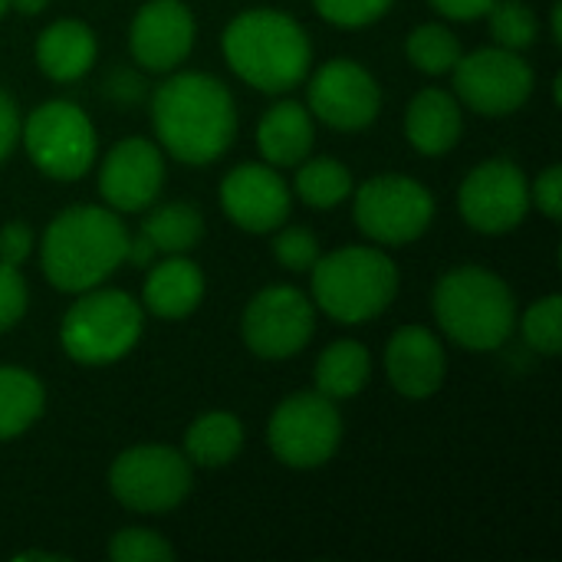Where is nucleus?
<instances>
[{"mask_svg": "<svg viewBox=\"0 0 562 562\" xmlns=\"http://www.w3.org/2000/svg\"><path fill=\"white\" fill-rule=\"evenodd\" d=\"M198 40V20L184 0H145L128 23L132 63L145 72H175L188 63Z\"/></svg>", "mask_w": 562, "mask_h": 562, "instance_id": "17", "label": "nucleus"}, {"mask_svg": "<svg viewBox=\"0 0 562 562\" xmlns=\"http://www.w3.org/2000/svg\"><path fill=\"white\" fill-rule=\"evenodd\" d=\"M487 23H491L494 43L507 46V49H517V53L530 49L537 43V33H540L537 10L527 0H497L487 10Z\"/></svg>", "mask_w": 562, "mask_h": 562, "instance_id": "30", "label": "nucleus"}, {"mask_svg": "<svg viewBox=\"0 0 562 562\" xmlns=\"http://www.w3.org/2000/svg\"><path fill=\"white\" fill-rule=\"evenodd\" d=\"M165 188V151L145 135H128L115 142L99 165L102 204L115 214L148 211Z\"/></svg>", "mask_w": 562, "mask_h": 562, "instance_id": "16", "label": "nucleus"}, {"mask_svg": "<svg viewBox=\"0 0 562 562\" xmlns=\"http://www.w3.org/2000/svg\"><path fill=\"white\" fill-rule=\"evenodd\" d=\"M10 3V10H16L20 16H40L46 7H49V0H7Z\"/></svg>", "mask_w": 562, "mask_h": 562, "instance_id": "41", "label": "nucleus"}, {"mask_svg": "<svg viewBox=\"0 0 562 562\" xmlns=\"http://www.w3.org/2000/svg\"><path fill=\"white\" fill-rule=\"evenodd\" d=\"M46 412V385L23 366H0V445L23 438Z\"/></svg>", "mask_w": 562, "mask_h": 562, "instance_id": "25", "label": "nucleus"}, {"mask_svg": "<svg viewBox=\"0 0 562 562\" xmlns=\"http://www.w3.org/2000/svg\"><path fill=\"white\" fill-rule=\"evenodd\" d=\"M7 10H10V3H7V0H0V20L7 16Z\"/></svg>", "mask_w": 562, "mask_h": 562, "instance_id": "44", "label": "nucleus"}, {"mask_svg": "<svg viewBox=\"0 0 562 562\" xmlns=\"http://www.w3.org/2000/svg\"><path fill=\"white\" fill-rule=\"evenodd\" d=\"M352 217L379 247H405L435 224V194L412 175H375L352 188Z\"/></svg>", "mask_w": 562, "mask_h": 562, "instance_id": "9", "label": "nucleus"}, {"mask_svg": "<svg viewBox=\"0 0 562 562\" xmlns=\"http://www.w3.org/2000/svg\"><path fill=\"white\" fill-rule=\"evenodd\" d=\"M30 310V286L20 273V267L0 263V336L20 326V319Z\"/></svg>", "mask_w": 562, "mask_h": 562, "instance_id": "34", "label": "nucleus"}, {"mask_svg": "<svg viewBox=\"0 0 562 562\" xmlns=\"http://www.w3.org/2000/svg\"><path fill=\"white\" fill-rule=\"evenodd\" d=\"M105 89L115 102L122 105H132V102H142L145 99V82L132 72V69H115L109 79H105Z\"/></svg>", "mask_w": 562, "mask_h": 562, "instance_id": "39", "label": "nucleus"}, {"mask_svg": "<svg viewBox=\"0 0 562 562\" xmlns=\"http://www.w3.org/2000/svg\"><path fill=\"white\" fill-rule=\"evenodd\" d=\"M392 3L395 0H313V10L339 30H362L379 23Z\"/></svg>", "mask_w": 562, "mask_h": 562, "instance_id": "33", "label": "nucleus"}, {"mask_svg": "<svg viewBox=\"0 0 562 562\" xmlns=\"http://www.w3.org/2000/svg\"><path fill=\"white\" fill-rule=\"evenodd\" d=\"M316 145V119L306 102L280 99L257 122V148L273 168H296Z\"/></svg>", "mask_w": 562, "mask_h": 562, "instance_id": "22", "label": "nucleus"}, {"mask_svg": "<svg viewBox=\"0 0 562 562\" xmlns=\"http://www.w3.org/2000/svg\"><path fill=\"white\" fill-rule=\"evenodd\" d=\"M207 293V280L198 260L188 254H165L148 267L142 283V310L158 319H188L201 310Z\"/></svg>", "mask_w": 562, "mask_h": 562, "instance_id": "19", "label": "nucleus"}, {"mask_svg": "<svg viewBox=\"0 0 562 562\" xmlns=\"http://www.w3.org/2000/svg\"><path fill=\"white\" fill-rule=\"evenodd\" d=\"M356 181L346 161L323 155V158H303L296 165L293 178V198H300L313 211H333L349 201Z\"/></svg>", "mask_w": 562, "mask_h": 562, "instance_id": "27", "label": "nucleus"}, {"mask_svg": "<svg viewBox=\"0 0 562 562\" xmlns=\"http://www.w3.org/2000/svg\"><path fill=\"white\" fill-rule=\"evenodd\" d=\"M20 145L49 181H79L99 155V132L72 99H46L20 119Z\"/></svg>", "mask_w": 562, "mask_h": 562, "instance_id": "7", "label": "nucleus"}, {"mask_svg": "<svg viewBox=\"0 0 562 562\" xmlns=\"http://www.w3.org/2000/svg\"><path fill=\"white\" fill-rule=\"evenodd\" d=\"M441 16L448 20H458V23H474V20H484L487 10L497 3V0H428Z\"/></svg>", "mask_w": 562, "mask_h": 562, "instance_id": "38", "label": "nucleus"}, {"mask_svg": "<svg viewBox=\"0 0 562 562\" xmlns=\"http://www.w3.org/2000/svg\"><path fill=\"white\" fill-rule=\"evenodd\" d=\"M342 412L316 389L286 395L267 422V448L283 468L293 471H316L329 464L342 445Z\"/></svg>", "mask_w": 562, "mask_h": 562, "instance_id": "10", "label": "nucleus"}, {"mask_svg": "<svg viewBox=\"0 0 562 562\" xmlns=\"http://www.w3.org/2000/svg\"><path fill=\"white\" fill-rule=\"evenodd\" d=\"M128 237L122 214L112 207L69 204L53 214L40 237V270L59 293H86L125 263Z\"/></svg>", "mask_w": 562, "mask_h": 562, "instance_id": "2", "label": "nucleus"}, {"mask_svg": "<svg viewBox=\"0 0 562 562\" xmlns=\"http://www.w3.org/2000/svg\"><path fill=\"white\" fill-rule=\"evenodd\" d=\"M158 254H191L204 240V214L188 201H168L151 204L142 227H138Z\"/></svg>", "mask_w": 562, "mask_h": 562, "instance_id": "26", "label": "nucleus"}, {"mask_svg": "<svg viewBox=\"0 0 562 562\" xmlns=\"http://www.w3.org/2000/svg\"><path fill=\"white\" fill-rule=\"evenodd\" d=\"M36 250V234L26 221H7L0 227V263L23 267Z\"/></svg>", "mask_w": 562, "mask_h": 562, "instance_id": "36", "label": "nucleus"}, {"mask_svg": "<svg viewBox=\"0 0 562 562\" xmlns=\"http://www.w3.org/2000/svg\"><path fill=\"white\" fill-rule=\"evenodd\" d=\"M530 207V178L510 158H487L474 165L458 188V211L464 224L487 237L517 231Z\"/></svg>", "mask_w": 562, "mask_h": 562, "instance_id": "14", "label": "nucleus"}, {"mask_svg": "<svg viewBox=\"0 0 562 562\" xmlns=\"http://www.w3.org/2000/svg\"><path fill=\"white\" fill-rule=\"evenodd\" d=\"M316 336V303L293 283H270L240 313V339L263 362L300 356Z\"/></svg>", "mask_w": 562, "mask_h": 562, "instance_id": "12", "label": "nucleus"}, {"mask_svg": "<svg viewBox=\"0 0 562 562\" xmlns=\"http://www.w3.org/2000/svg\"><path fill=\"white\" fill-rule=\"evenodd\" d=\"M461 53L464 46L448 23H418L405 36V56L425 76H448Z\"/></svg>", "mask_w": 562, "mask_h": 562, "instance_id": "28", "label": "nucleus"}, {"mask_svg": "<svg viewBox=\"0 0 562 562\" xmlns=\"http://www.w3.org/2000/svg\"><path fill=\"white\" fill-rule=\"evenodd\" d=\"M550 40H553L557 46L562 43V3L560 0L550 7Z\"/></svg>", "mask_w": 562, "mask_h": 562, "instance_id": "43", "label": "nucleus"}, {"mask_svg": "<svg viewBox=\"0 0 562 562\" xmlns=\"http://www.w3.org/2000/svg\"><path fill=\"white\" fill-rule=\"evenodd\" d=\"M217 198L227 221L247 234H273L293 214V188L267 161L234 165L221 178Z\"/></svg>", "mask_w": 562, "mask_h": 562, "instance_id": "15", "label": "nucleus"}, {"mask_svg": "<svg viewBox=\"0 0 562 562\" xmlns=\"http://www.w3.org/2000/svg\"><path fill=\"white\" fill-rule=\"evenodd\" d=\"M20 109H16V102L0 89V165L16 151V145H20Z\"/></svg>", "mask_w": 562, "mask_h": 562, "instance_id": "37", "label": "nucleus"}, {"mask_svg": "<svg viewBox=\"0 0 562 562\" xmlns=\"http://www.w3.org/2000/svg\"><path fill=\"white\" fill-rule=\"evenodd\" d=\"M530 204L547 217V221H560L562 217V168L560 165H547L533 181H530Z\"/></svg>", "mask_w": 562, "mask_h": 562, "instance_id": "35", "label": "nucleus"}, {"mask_svg": "<svg viewBox=\"0 0 562 562\" xmlns=\"http://www.w3.org/2000/svg\"><path fill=\"white\" fill-rule=\"evenodd\" d=\"M194 487L191 461L171 445H132L109 464V494L138 517L178 510Z\"/></svg>", "mask_w": 562, "mask_h": 562, "instance_id": "8", "label": "nucleus"}, {"mask_svg": "<svg viewBox=\"0 0 562 562\" xmlns=\"http://www.w3.org/2000/svg\"><path fill=\"white\" fill-rule=\"evenodd\" d=\"M244 445H247V431L234 412H207L188 425L181 454L191 461V468L217 471L234 464Z\"/></svg>", "mask_w": 562, "mask_h": 562, "instance_id": "23", "label": "nucleus"}, {"mask_svg": "<svg viewBox=\"0 0 562 562\" xmlns=\"http://www.w3.org/2000/svg\"><path fill=\"white\" fill-rule=\"evenodd\" d=\"M464 135V105L451 89L428 86L412 95L405 109V138L425 158H441L458 148Z\"/></svg>", "mask_w": 562, "mask_h": 562, "instance_id": "20", "label": "nucleus"}, {"mask_svg": "<svg viewBox=\"0 0 562 562\" xmlns=\"http://www.w3.org/2000/svg\"><path fill=\"white\" fill-rule=\"evenodd\" d=\"M273 257H277V263L283 267V270H290V273H310L313 270V263L319 260V254H323V247H319V237L310 231V227H303V224H280L277 231H273Z\"/></svg>", "mask_w": 562, "mask_h": 562, "instance_id": "32", "label": "nucleus"}, {"mask_svg": "<svg viewBox=\"0 0 562 562\" xmlns=\"http://www.w3.org/2000/svg\"><path fill=\"white\" fill-rule=\"evenodd\" d=\"M145 333L142 303L115 286H92L76 293L59 319V346L66 359L86 369H105L122 362Z\"/></svg>", "mask_w": 562, "mask_h": 562, "instance_id": "6", "label": "nucleus"}, {"mask_svg": "<svg viewBox=\"0 0 562 562\" xmlns=\"http://www.w3.org/2000/svg\"><path fill=\"white\" fill-rule=\"evenodd\" d=\"M151 128L168 158L191 168L214 165L237 142V99L211 72H165V82L151 92Z\"/></svg>", "mask_w": 562, "mask_h": 562, "instance_id": "1", "label": "nucleus"}, {"mask_svg": "<svg viewBox=\"0 0 562 562\" xmlns=\"http://www.w3.org/2000/svg\"><path fill=\"white\" fill-rule=\"evenodd\" d=\"M36 66L46 79L53 82H76L82 79L95 59H99V40L95 30L86 20L76 16H59L49 26L40 30L33 43Z\"/></svg>", "mask_w": 562, "mask_h": 562, "instance_id": "21", "label": "nucleus"}, {"mask_svg": "<svg viewBox=\"0 0 562 562\" xmlns=\"http://www.w3.org/2000/svg\"><path fill=\"white\" fill-rule=\"evenodd\" d=\"M398 283V263L379 244H349L319 254L310 270V300L316 313L342 326H362L389 313Z\"/></svg>", "mask_w": 562, "mask_h": 562, "instance_id": "5", "label": "nucleus"}, {"mask_svg": "<svg viewBox=\"0 0 562 562\" xmlns=\"http://www.w3.org/2000/svg\"><path fill=\"white\" fill-rule=\"evenodd\" d=\"M382 362H385L389 385L402 398H412V402L438 395L448 379V352H445L441 336L418 323L392 333V339L385 342Z\"/></svg>", "mask_w": 562, "mask_h": 562, "instance_id": "18", "label": "nucleus"}, {"mask_svg": "<svg viewBox=\"0 0 562 562\" xmlns=\"http://www.w3.org/2000/svg\"><path fill=\"white\" fill-rule=\"evenodd\" d=\"M438 329L468 352H497L517 333V296L510 283L481 263H461L438 277L431 293Z\"/></svg>", "mask_w": 562, "mask_h": 562, "instance_id": "4", "label": "nucleus"}, {"mask_svg": "<svg viewBox=\"0 0 562 562\" xmlns=\"http://www.w3.org/2000/svg\"><path fill=\"white\" fill-rule=\"evenodd\" d=\"M13 560L16 562H30V560L66 562V557H63V553H46V550H23V553H13Z\"/></svg>", "mask_w": 562, "mask_h": 562, "instance_id": "42", "label": "nucleus"}, {"mask_svg": "<svg viewBox=\"0 0 562 562\" xmlns=\"http://www.w3.org/2000/svg\"><path fill=\"white\" fill-rule=\"evenodd\" d=\"M231 72L263 95H286L313 69V40L306 26L277 7L240 10L221 36Z\"/></svg>", "mask_w": 562, "mask_h": 562, "instance_id": "3", "label": "nucleus"}, {"mask_svg": "<svg viewBox=\"0 0 562 562\" xmlns=\"http://www.w3.org/2000/svg\"><path fill=\"white\" fill-rule=\"evenodd\" d=\"M316 392H323L333 402L356 398L372 382V352L359 339H336L329 342L316 366H313Z\"/></svg>", "mask_w": 562, "mask_h": 562, "instance_id": "24", "label": "nucleus"}, {"mask_svg": "<svg viewBox=\"0 0 562 562\" xmlns=\"http://www.w3.org/2000/svg\"><path fill=\"white\" fill-rule=\"evenodd\" d=\"M451 79L458 102L484 119H504L520 112L537 89V72L527 56L497 43L461 53L451 69Z\"/></svg>", "mask_w": 562, "mask_h": 562, "instance_id": "11", "label": "nucleus"}, {"mask_svg": "<svg viewBox=\"0 0 562 562\" xmlns=\"http://www.w3.org/2000/svg\"><path fill=\"white\" fill-rule=\"evenodd\" d=\"M158 257H161V254H158V247H155V244H151V240H148V237H145L142 231L128 237L125 263H132V267H145V270H148V267H151V263H155Z\"/></svg>", "mask_w": 562, "mask_h": 562, "instance_id": "40", "label": "nucleus"}, {"mask_svg": "<svg viewBox=\"0 0 562 562\" xmlns=\"http://www.w3.org/2000/svg\"><path fill=\"white\" fill-rule=\"evenodd\" d=\"M382 86L369 66L333 56L306 76V109L333 132H362L382 112Z\"/></svg>", "mask_w": 562, "mask_h": 562, "instance_id": "13", "label": "nucleus"}, {"mask_svg": "<svg viewBox=\"0 0 562 562\" xmlns=\"http://www.w3.org/2000/svg\"><path fill=\"white\" fill-rule=\"evenodd\" d=\"M105 557L112 562H171L178 553L151 527H122L109 537Z\"/></svg>", "mask_w": 562, "mask_h": 562, "instance_id": "31", "label": "nucleus"}, {"mask_svg": "<svg viewBox=\"0 0 562 562\" xmlns=\"http://www.w3.org/2000/svg\"><path fill=\"white\" fill-rule=\"evenodd\" d=\"M517 329L524 336V342L547 356L557 359L562 349V296L560 293H547L543 300L530 303L524 310V316H517Z\"/></svg>", "mask_w": 562, "mask_h": 562, "instance_id": "29", "label": "nucleus"}]
</instances>
